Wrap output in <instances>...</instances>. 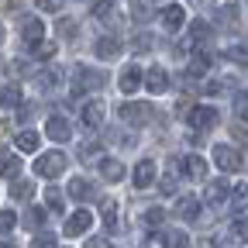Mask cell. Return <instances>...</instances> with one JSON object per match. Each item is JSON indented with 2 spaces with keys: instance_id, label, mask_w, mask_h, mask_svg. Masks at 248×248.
Listing matches in <instances>:
<instances>
[{
  "instance_id": "bcb514c9",
  "label": "cell",
  "mask_w": 248,
  "mask_h": 248,
  "mask_svg": "<svg viewBox=\"0 0 248 248\" xmlns=\"http://www.w3.org/2000/svg\"><path fill=\"white\" fill-rule=\"evenodd\" d=\"M131 14H135L138 21H148V17H152V11H148L145 4H131Z\"/></svg>"
},
{
  "instance_id": "ab89813d",
  "label": "cell",
  "mask_w": 248,
  "mask_h": 248,
  "mask_svg": "<svg viewBox=\"0 0 248 248\" xmlns=\"http://www.w3.org/2000/svg\"><path fill=\"white\" fill-rule=\"evenodd\" d=\"M38 83H42L45 90H52V86L59 83V69H45V73H38Z\"/></svg>"
},
{
  "instance_id": "8992f818",
  "label": "cell",
  "mask_w": 248,
  "mask_h": 248,
  "mask_svg": "<svg viewBox=\"0 0 248 248\" xmlns=\"http://www.w3.org/2000/svg\"><path fill=\"white\" fill-rule=\"evenodd\" d=\"M117 83H121L117 90H124V93H135V90H141V86H145V73H141V69L135 66V62H131V66H124V69H121Z\"/></svg>"
},
{
  "instance_id": "7dc6e473",
  "label": "cell",
  "mask_w": 248,
  "mask_h": 248,
  "mask_svg": "<svg viewBox=\"0 0 248 248\" xmlns=\"http://www.w3.org/2000/svg\"><path fill=\"white\" fill-rule=\"evenodd\" d=\"M86 248H110V245H107V238H90Z\"/></svg>"
},
{
  "instance_id": "83f0119b",
  "label": "cell",
  "mask_w": 248,
  "mask_h": 248,
  "mask_svg": "<svg viewBox=\"0 0 248 248\" xmlns=\"http://www.w3.org/2000/svg\"><path fill=\"white\" fill-rule=\"evenodd\" d=\"M93 17H97V21H117V14H114V4H110V0H100V4H93Z\"/></svg>"
},
{
  "instance_id": "9a60e30c",
  "label": "cell",
  "mask_w": 248,
  "mask_h": 248,
  "mask_svg": "<svg viewBox=\"0 0 248 248\" xmlns=\"http://www.w3.org/2000/svg\"><path fill=\"white\" fill-rule=\"evenodd\" d=\"M179 166H183V176H190V179H203L207 176V162L200 159V155H186Z\"/></svg>"
},
{
  "instance_id": "484cf974",
  "label": "cell",
  "mask_w": 248,
  "mask_h": 248,
  "mask_svg": "<svg viewBox=\"0 0 248 248\" xmlns=\"http://www.w3.org/2000/svg\"><path fill=\"white\" fill-rule=\"evenodd\" d=\"M38 145H42V138L35 131H21L17 135V152H38Z\"/></svg>"
},
{
  "instance_id": "f546056e",
  "label": "cell",
  "mask_w": 248,
  "mask_h": 248,
  "mask_svg": "<svg viewBox=\"0 0 248 248\" xmlns=\"http://www.w3.org/2000/svg\"><path fill=\"white\" fill-rule=\"evenodd\" d=\"M210 38V24L207 21H193L190 24V42H207Z\"/></svg>"
},
{
  "instance_id": "3957f363",
  "label": "cell",
  "mask_w": 248,
  "mask_h": 248,
  "mask_svg": "<svg viewBox=\"0 0 248 248\" xmlns=\"http://www.w3.org/2000/svg\"><path fill=\"white\" fill-rule=\"evenodd\" d=\"M117 114H121L124 124H152V121H155V107H152V104H135V100L121 104Z\"/></svg>"
},
{
  "instance_id": "f907efd6",
  "label": "cell",
  "mask_w": 248,
  "mask_h": 248,
  "mask_svg": "<svg viewBox=\"0 0 248 248\" xmlns=\"http://www.w3.org/2000/svg\"><path fill=\"white\" fill-rule=\"evenodd\" d=\"M0 42H4V24H0Z\"/></svg>"
},
{
  "instance_id": "7402d4cb",
  "label": "cell",
  "mask_w": 248,
  "mask_h": 248,
  "mask_svg": "<svg viewBox=\"0 0 248 248\" xmlns=\"http://www.w3.org/2000/svg\"><path fill=\"white\" fill-rule=\"evenodd\" d=\"M0 107H7V110H14V107H21V86H0Z\"/></svg>"
},
{
  "instance_id": "e0dca14e",
  "label": "cell",
  "mask_w": 248,
  "mask_h": 248,
  "mask_svg": "<svg viewBox=\"0 0 248 248\" xmlns=\"http://www.w3.org/2000/svg\"><path fill=\"white\" fill-rule=\"evenodd\" d=\"M69 197L73 200H93L97 193H93V186H90V179H83V176H76V179H69Z\"/></svg>"
},
{
  "instance_id": "ffe728a7",
  "label": "cell",
  "mask_w": 248,
  "mask_h": 248,
  "mask_svg": "<svg viewBox=\"0 0 248 248\" xmlns=\"http://www.w3.org/2000/svg\"><path fill=\"white\" fill-rule=\"evenodd\" d=\"M183 21H186V11H183L179 4H169V7L162 11V24H166L169 31H179V28H183Z\"/></svg>"
},
{
  "instance_id": "74e56055",
  "label": "cell",
  "mask_w": 248,
  "mask_h": 248,
  "mask_svg": "<svg viewBox=\"0 0 248 248\" xmlns=\"http://www.w3.org/2000/svg\"><path fill=\"white\" fill-rule=\"evenodd\" d=\"M45 203H48L52 214H62V193H59V190H48V193H45Z\"/></svg>"
},
{
  "instance_id": "d6a6232c",
  "label": "cell",
  "mask_w": 248,
  "mask_h": 248,
  "mask_svg": "<svg viewBox=\"0 0 248 248\" xmlns=\"http://www.w3.org/2000/svg\"><path fill=\"white\" fill-rule=\"evenodd\" d=\"M162 221H166V210L162 207H148L145 210V224L148 228H162Z\"/></svg>"
},
{
  "instance_id": "6da1fadb",
  "label": "cell",
  "mask_w": 248,
  "mask_h": 248,
  "mask_svg": "<svg viewBox=\"0 0 248 248\" xmlns=\"http://www.w3.org/2000/svg\"><path fill=\"white\" fill-rule=\"evenodd\" d=\"M107 69H90V66H76L73 69V97H79L83 90H100L107 86Z\"/></svg>"
},
{
  "instance_id": "44dd1931",
  "label": "cell",
  "mask_w": 248,
  "mask_h": 248,
  "mask_svg": "<svg viewBox=\"0 0 248 248\" xmlns=\"http://www.w3.org/2000/svg\"><path fill=\"white\" fill-rule=\"evenodd\" d=\"M100 176H104L107 183H121V179H124V166H121L117 159H100Z\"/></svg>"
},
{
  "instance_id": "5bb4252c",
  "label": "cell",
  "mask_w": 248,
  "mask_h": 248,
  "mask_svg": "<svg viewBox=\"0 0 248 248\" xmlns=\"http://www.w3.org/2000/svg\"><path fill=\"white\" fill-rule=\"evenodd\" d=\"M176 217H179V221H197V217H200V200L197 197H183L176 203Z\"/></svg>"
},
{
  "instance_id": "603a6c76",
  "label": "cell",
  "mask_w": 248,
  "mask_h": 248,
  "mask_svg": "<svg viewBox=\"0 0 248 248\" xmlns=\"http://www.w3.org/2000/svg\"><path fill=\"white\" fill-rule=\"evenodd\" d=\"M11 197L14 200H31L35 197V183L31 179H11Z\"/></svg>"
},
{
  "instance_id": "60d3db41",
  "label": "cell",
  "mask_w": 248,
  "mask_h": 248,
  "mask_svg": "<svg viewBox=\"0 0 248 248\" xmlns=\"http://www.w3.org/2000/svg\"><path fill=\"white\" fill-rule=\"evenodd\" d=\"M234 110H238L241 121H248V93H238L234 97Z\"/></svg>"
},
{
  "instance_id": "277c9868",
  "label": "cell",
  "mask_w": 248,
  "mask_h": 248,
  "mask_svg": "<svg viewBox=\"0 0 248 248\" xmlns=\"http://www.w3.org/2000/svg\"><path fill=\"white\" fill-rule=\"evenodd\" d=\"M214 162L224 172H238L241 169V152H234L231 145H214Z\"/></svg>"
},
{
  "instance_id": "4dcf8cb0",
  "label": "cell",
  "mask_w": 248,
  "mask_h": 248,
  "mask_svg": "<svg viewBox=\"0 0 248 248\" xmlns=\"http://www.w3.org/2000/svg\"><path fill=\"white\" fill-rule=\"evenodd\" d=\"M152 45H155V38L148 35V31H141V35H135V38H131V52H138V55H141V52H148Z\"/></svg>"
},
{
  "instance_id": "f35d334b",
  "label": "cell",
  "mask_w": 248,
  "mask_h": 248,
  "mask_svg": "<svg viewBox=\"0 0 248 248\" xmlns=\"http://www.w3.org/2000/svg\"><path fill=\"white\" fill-rule=\"evenodd\" d=\"M59 35H62V38H76V21H73V17H62V21H59Z\"/></svg>"
},
{
  "instance_id": "f6af8a7d",
  "label": "cell",
  "mask_w": 248,
  "mask_h": 248,
  "mask_svg": "<svg viewBox=\"0 0 248 248\" xmlns=\"http://www.w3.org/2000/svg\"><path fill=\"white\" fill-rule=\"evenodd\" d=\"M162 193H166V197H172V193H176V176H172V172H169V176H162Z\"/></svg>"
},
{
  "instance_id": "836d02e7",
  "label": "cell",
  "mask_w": 248,
  "mask_h": 248,
  "mask_svg": "<svg viewBox=\"0 0 248 248\" xmlns=\"http://www.w3.org/2000/svg\"><path fill=\"white\" fill-rule=\"evenodd\" d=\"M17 228V214L14 210H0V234H11Z\"/></svg>"
},
{
  "instance_id": "5b68a950",
  "label": "cell",
  "mask_w": 248,
  "mask_h": 248,
  "mask_svg": "<svg viewBox=\"0 0 248 248\" xmlns=\"http://www.w3.org/2000/svg\"><path fill=\"white\" fill-rule=\"evenodd\" d=\"M186 121H190V128H197V131H210L217 124V110L214 107H190Z\"/></svg>"
},
{
  "instance_id": "ee69618b",
  "label": "cell",
  "mask_w": 248,
  "mask_h": 248,
  "mask_svg": "<svg viewBox=\"0 0 248 248\" xmlns=\"http://www.w3.org/2000/svg\"><path fill=\"white\" fill-rule=\"evenodd\" d=\"M35 4H38V11H48V14L62 11V0H35Z\"/></svg>"
},
{
  "instance_id": "d590c367",
  "label": "cell",
  "mask_w": 248,
  "mask_h": 248,
  "mask_svg": "<svg viewBox=\"0 0 248 248\" xmlns=\"http://www.w3.org/2000/svg\"><path fill=\"white\" fill-rule=\"evenodd\" d=\"M231 238H234V241H241V245L248 241V217H238V221L231 224Z\"/></svg>"
},
{
  "instance_id": "8fae6325",
  "label": "cell",
  "mask_w": 248,
  "mask_h": 248,
  "mask_svg": "<svg viewBox=\"0 0 248 248\" xmlns=\"http://www.w3.org/2000/svg\"><path fill=\"white\" fill-rule=\"evenodd\" d=\"M42 35H45V24H42L38 17H21V38H24L28 45L42 42Z\"/></svg>"
},
{
  "instance_id": "816d5d0a",
  "label": "cell",
  "mask_w": 248,
  "mask_h": 248,
  "mask_svg": "<svg viewBox=\"0 0 248 248\" xmlns=\"http://www.w3.org/2000/svg\"><path fill=\"white\" fill-rule=\"evenodd\" d=\"M7 7H14V0H7Z\"/></svg>"
},
{
  "instance_id": "4fadbf2b",
  "label": "cell",
  "mask_w": 248,
  "mask_h": 248,
  "mask_svg": "<svg viewBox=\"0 0 248 248\" xmlns=\"http://www.w3.org/2000/svg\"><path fill=\"white\" fill-rule=\"evenodd\" d=\"M121 38H114V35H107V38H97V45H93V52H97L100 59H117L121 55Z\"/></svg>"
},
{
  "instance_id": "681fc988",
  "label": "cell",
  "mask_w": 248,
  "mask_h": 248,
  "mask_svg": "<svg viewBox=\"0 0 248 248\" xmlns=\"http://www.w3.org/2000/svg\"><path fill=\"white\" fill-rule=\"evenodd\" d=\"M0 248H14V245H11V241H4V245H0Z\"/></svg>"
},
{
  "instance_id": "f1b7e54d",
  "label": "cell",
  "mask_w": 248,
  "mask_h": 248,
  "mask_svg": "<svg viewBox=\"0 0 248 248\" xmlns=\"http://www.w3.org/2000/svg\"><path fill=\"white\" fill-rule=\"evenodd\" d=\"M31 52H35V59H52V55L59 52V45H55V42H45V38H42V42H35V45H31Z\"/></svg>"
},
{
  "instance_id": "7c38bea8",
  "label": "cell",
  "mask_w": 248,
  "mask_h": 248,
  "mask_svg": "<svg viewBox=\"0 0 248 248\" xmlns=\"http://www.w3.org/2000/svg\"><path fill=\"white\" fill-rule=\"evenodd\" d=\"M100 214H104V228L110 231V234H117L121 231V217H117V203L107 197V200H100Z\"/></svg>"
},
{
  "instance_id": "ac0fdd59",
  "label": "cell",
  "mask_w": 248,
  "mask_h": 248,
  "mask_svg": "<svg viewBox=\"0 0 248 248\" xmlns=\"http://www.w3.org/2000/svg\"><path fill=\"white\" fill-rule=\"evenodd\" d=\"M17 172H21V155L4 152V155H0V176H4V179H17Z\"/></svg>"
},
{
  "instance_id": "30bf717a",
  "label": "cell",
  "mask_w": 248,
  "mask_h": 248,
  "mask_svg": "<svg viewBox=\"0 0 248 248\" xmlns=\"http://www.w3.org/2000/svg\"><path fill=\"white\" fill-rule=\"evenodd\" d=\"M90 224H93V214L79 207V210L69 217V221H66V228H62V231H66L69 238H76V234H86V231H90Z\"/></svg>"
},
{
  "instance_id": "e575fe53",
  "label": "cell",
  "mask_w": 248,
  "mask_h": 248,
  "mask_svg": "<svg viewBox=\"0 0 248 248\" xmlns=\"http://www.w3.org/2000/svg\"><path fill=\"white\" fill-rule=\"evenodd\" d=\"M228 59L238 62V66H248V42H245V45H231V48H228Z\"/></svg>"
},
{
  "instance_id": "4316f807",
  "label": "cell",
  "mask_w": 248,
  "mask_h": 248,
  "mask_svg": "<svg viewBox=\"0 0 248 248\" xmlns=\"http://www.w3.org/2000/svg\"><path fill=\"white\" fill-rule=\"evenodd\" d=\"M231 210H248V186L241 183V186H234V190H231Z\"/></svg>"
},
{
  "instance_id": "7bdbcfd3",
  "label": "cell",
  "mask_w": 248,
  "mask_h": 248,
  "mask_svg": "<svg viewBox=\"0 0 248 248\" xmlns=\"http://www.w3.org/2000/svg\"><path fill=\"white\" fill-rule=\"evenodd\" d=\"M104 148V141H86L83 148H79V159H93V155H97Z\"/></svg>"
},
{
  "instance_id": "8d00e7d4",
  "label": "cell",
  "mask_w": 248,
  "mask_h": 248,
  "mask_svg": "<svg viewBox=\"0 0 248 248\" xmlns=\"http://www.w3.org/2000/svg\"><path fill=\"white\" fill-rule=\"evenodd\" d=\"M141 248H169V238H166L162 231H152V234L141 241Z\"/></svg>"
},
{
  "instance_id": "1f68e13d",
  "label": "cell",
  "mask_w": 248,
  "mask_h": 248,
  "mask_svg": "<svg viewBox=\"0 0 248 248\" xmlns=\"http://www.w3.org/2000/svg\"><path fill=\"white\" fill-rule=\"evenodd\" d=\"M207 69H210V59H207V55H193V62L186 66V73H190V76H203Z\"/></svg>"
},
{
  "instance_id": "d4e9b609",
  "label": "cell",
  "mask_w": 248,
  "mask_h": 248,
  "mask_svg": "<svg viewBox=\"0 0 248 248\" xmlns=\"http://www.w3.org/2000/svg\"><path fill=\"white\" fill-rule=\"evenodd\" d=\"M45 217H48V214H45L42 207H28V214H24V228H31V231H38V228L45 224Z\"/></svg>"
},
{
  "instance_id": "7a4b0ae2",
  "label": "cell",
  "mask_w": 248,
  "mask_h": 248,
  "mask_svg": "<svg viewBox=\"0 0 248 248\" xmlns=\"http://www.w3.org/2000/svg\"><path fill=\"white\" fill-rule=\"evenodd\" d=\"M62 169H66V155H62L59 148L55 152H45V155L35 159V172L42 179H55V176H62Z\"/></svg>"
},
{
  "instance_id": "9c48e42d",
  "label": "cell",
  "mask_w": 248,
  "mask_h": 248,
  "mask_svg": "<svg viewBox=\"0 0 248 248\" xmlns=\"http://www.w3.org/2000/svg\"><path fill=\"white\" fill-rule=\"evenodd\" d=\"M145 90H148V93H166V90H169V73H166L162 66H148V73H145Z\"/></svg>"
},
{
  "instance_id": "ba28073f",
  "label": "cell",
  "mask_w": 248,
  "mask_h": 248,
  "mask_svg": "<svg viewBox=\"0 0 248 248\" xmlns=\"http://www.w3.org/2000/svg\"><path fill=\"white\" fill-rule=\"evenodd\" d=\"M45 135L52 138V141H69V135H73V124L62 117V114H55V117H48V124H45Z\"/></svg>"
},
{
  "instance_id": "c3c4849f",
  "label": "cell",
  "mask_w": 248,
  "mask_h": 248,
  "mask_svg": "<svg viewBox=\"0 0 248 248\" xmlns=\"http://www.w3.org/2000/svg\"><path fill=\"white\" fill-rule=\"evenodd\" d=\"M7 131H11V121H0V141L7 138Z\"/></svg>"
},
{
  "instance_id": "d6986e66",
  "label": "cell",
  "mask_w": 248,
  "mask_h": 248,
  "mask_svg": "<svg viewBox=\"0 0 248 248\" xmlns=\"http://www.w3.org/2000/svg\"><path fill=\"white\" fill-rule=\"evenodd\" d=\"M228 193H231V186L224 183V179H214V183H207V203H224L228 200Z\"/></svg>"
},
{
  "instance_id": "52a82bcc",
  "label": "cell",
  "mask_w": 248,
  "mask_h": 248,
  "mask_svg": "<svg viewBox=\"0 0 248 248\" xmlns=\"http://www.w3.org/2000/svg\"><path fill=\"white\" fill-rule=\"evenodd\" d=\"M104 114H107L104 100H86L83 104V124L86 128H104Z\"/></svg>"
},
{
  "instance_id": "cb8c5ba5",
  "label": "cell",
  "mask_w": 248,
  "mask_h": 248,
  "mask_svg": "<svg viewBox=\"0 0 248 248\" xmlns=\"http://www.w3.org/2000/svg\"><path fill=\"white\" fill-rule=\"evenodd\" d=\"M238 17H241V7H238V4H224L221 11H217V21H221L224 28H234Z\"/></svg>"
},
{
  "instance_id": "b9f144b4",
  "label": "cell",
  "mask_w": 248,
  "mask_h": 248,
  "mask_svg": "<svg viewBox=\"0 0 248 248\" xmlns=\"http://www.w3.org/2000/svg\"><path fill=\"white\" fill-rule=\"evenodd\" d=\"M31 248H55V234H35V241H31Z\"/></svg>"
},
{
  "instance_id": "2e32d148",
  "label": "cell",
  "mask_w": 248,
  "mask_h": 248,
  "mask_svg": "<svg viewBox=\"0 0 248 248\" xmlns=\"http://www.w3.org/2000/svg\"><path fill=\"white\" fill-rule=\"evenodd\" d=\"M155 183V162H138L135 166V186H138V190H148V186Z\"/></svg>"
}]
</instances>
